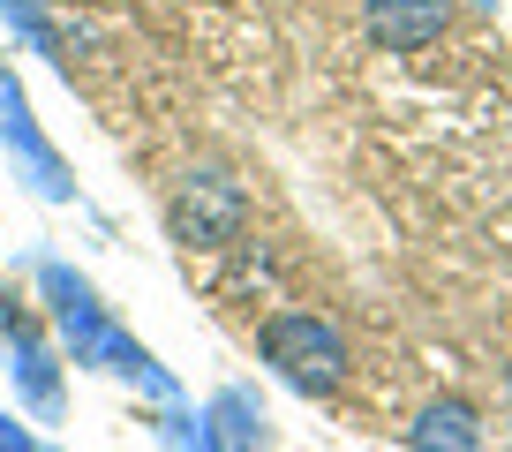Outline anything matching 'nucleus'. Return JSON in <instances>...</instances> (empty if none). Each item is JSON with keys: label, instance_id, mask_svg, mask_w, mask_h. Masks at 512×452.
<instances>
[{"label": "nucleus", "instance_id": "f03ea898", "mask_svg": "<svg viewBox=\"0 0 512 452\" xmlns=\"http://www.w3.org/2000/svg\"><path fill=\"white\" fill-rule=\"evenodd\" d=\"M256 347H264V362H272L287 385H302V392H332L339 377H347V339H339V324L317 317V309L272 317L264 332H256Z\"/></svg>", "mask_w": 512, "mask_h": 452}, {"label": "nucleus", "instance_id": "f257e3e1", "mask_svg": "<svg viewBox=\"0 0 512 452\" xmlns=\"http://www.w3.org/2000/svg\"><path fill=\"white\" fill-rule=\"evenodd\" d=\"M249 219V196L226 166H189V174L166 189V234L181 249H226Z\"/></svg>", "mask_w": 512, "mask_h": 452}, {"label": "nucleus", "instance_id": "7ed1b4c3", "mask_svg": "<svg viewBox=\"0 0 512 452\" xmlns=\"http://www.w3.org/2000/svg\"><path fill=\"white\" fill-rule=\"evenodd\" d=\"M369 38H377L384 53H422L445 38L452 23V0H369Z\"/></svg>", "mask_w": 512, "mask_h": 452}, {"label": "nucleus", "instance_id": "20e7f679", "mask_svg": "<svg viewBox=\"0 0 512 452\" xmlns=\"http://www.w3.org/2000/svg\"><path fill=\"white\" fill-rule=\"evenodd\" d=\"M415 445H422V452H475V422H467V407H460V400L430 407V415H422V430H415Z\"/></svg>", "mask_w": 512, "mask_h": 452}]
</instances>
